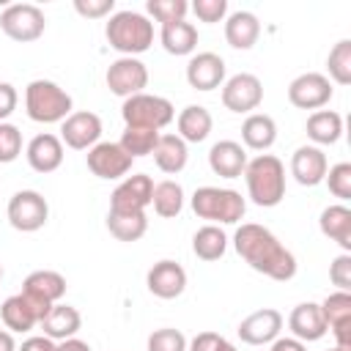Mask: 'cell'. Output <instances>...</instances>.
I'll use <instances>...</instances> for the list:
<instances>
[{
  "instance_id": "cell-23",
  "label": "cell",
  "mask_w": 351,
  "mask_h": 351,
  "mask_svg": "<svg viewBox=\"0 0 351 351\" xmlns=\"http://www.w3.org/2000/svg\"><path fill=\"white\" fill-rule=\"evenodd\" d=\"M208 167L219 178H239L247 167V151L236 140H219L208 151Z\"/></svg>"
},
{
  "instance_id": "cell-16",
  "label": "cell",
  "mask_w": 351,
  "mask_h": 351,
  "mask_svg": "<svg viewBox=\"0 0 351 351\" xmlns=\"http://www.w3.org/2000/svg\"><path fill=\"white\" fill-rule=\"evenodd\" d=\"M321 313L326 321V332H332L335 346L351 351V293L335 291L321 302Z\"/></svg>"
},
{
  "instance_id": "cell-42",
  "label": "cell",
  "mask_w": 351,
  "mask_h": 351,
  "mask_svg": "<svg viewBox=\"0 0 351 351\" xmlns=\"http://www.w3.org/2000/svg\"><path fill=\"white\" fill-rule=\"evenodd\" d=\"M189 8L200 22H208V25L222 22L228 16V0H195L189 3Z\"/></svg>"
},
{
  "instance_id": "cell-50",
  "label": "cell",
  "mask_w": 351,
  "mask_h": 351,
  "mask_svg": "<svg viewBox=\"0 0 351 351\" xmlns=\"http://www.w3.org/2000/svg\"><path fill=\"white\" fill-rule=\"evenodd\" d=\"M0 351H16L14 335H11L8 329H0Z\"/></svg>"
},
{
  "instance_id": "cell-9",
  "label": "cell",
  "mask_w": 351,
  "mask_h": 351,
  "mask_svg": "<svg viewBox=\"0 0 351 351\" xmlns=\"http://www.w3.org/2000/svg\"><path fill=\"white\" fill-rule=\"evenodd\" d=\"M0 27L8 38L14 41H36L44 36V27H47V16L38 5L33 3H14L8 8H3L0 14Z\"/></svg>"
},
{
  "instance_id": "cell-27",
  "label": "cell",
  "mask_w": 351,
  "mask_h": 351,
  "mask_svg": "<svg viewBox=\"0 0 351 351\" xmlns=\"http://www.w3.org/2000/svg\"><path fill=\"white\" fill-rule=\"evenodd\" d=\"M176 126H178V137H181L184 143H203V140L211 134L214 118H211V112H208L203 104H186V107L178 112Z\"/></svg>"
},
{
  "instance_id": "cell-29",
  "label": "cell",
  "mask_w": 351,
  "mask_h": 351,
  "mask_svg": "<svg viewBox=\"0 0 351 351\" xmlns=\"http://www.w3.org/2000/svg\"><path fill=\"white\" fill-rule=\"evenodd\" d=\"M154 162L162 173L167 176H176L186 167V159H189V151H186V143L178 137V134H159L156 140V148H154Z\"/></svg>"
},
{
  "instance_id": "cell-22",
  "label": "cell",
  "mask_w": 351,
  "mask_h": 351,
  "mask_svg": "<svg viewBox=\"0 0 351 351\" xmlns=\"http://www.w3.org/2000/svg\"><path fill=\"white\" fill-rule=\"evenodd\" d=\"M288 329L293 332L296 340L302 343H315L326 335V321H324V313H321V304L318 302H302L291 310L288 315Z\"/></svg>"
},
{
  "instance_id": "cell-41",
  "label": "cell",
  "mask_w": 351,
  "mask_h": 351,
  "mask_svg": "<svg viewBox=\"0 0 351 351\" xmlns=\"http://www.w3.org/2000/svg\"><path fill=\"white\" fill-rule=\"evenodd\" d=\"M22 154V132L14 123H0V165L14 162Z\"/></svg>"
},
{
  "instance_id": "cell-39",
  "label": "cell",
  "mask_w": 351,
  "mask_h": 351,
  "mask_svg": "<svg viewBox=\"0 0 351 351\" xmlns=\"http://www.w3.org/2000/svg\"><path fill=\"white\" fill-rule=\"evenodd\" d=\"M145 348L148 351H186V337H184V332H178L173 326H162L148 335Z\"/></svg>"
},
{
  "instance_id": "cell-7",
  "label": "cell",
  "mask_w": 351,
  "mask_h": 351,
  "mask_svg": "<svg viewBox=\"0 0 351 351\" xmlns=\"http://www.w3.org/2000/svg\"><path fill=\"white\" fill-rule=\"evenodd\" d=\"M30 307L36 310L38 315V324L44 321V315L52 310V304H58L66 293V277L60 271H52V269H38V271H30L22 282V291H19Z\"/></svg>"
},
{
  "instance_id": "cell-2",
  "label": "cell",
  "mask_w": 351,
  "mask_h": 351,
  "mask_svg": "<svg viewBox=\"0 0 351 351\" xmlns=\"http://www.w3.org/2000/svg\"><path fill=\"white\" fill-rule=\"evenodd\" d=\"M247 195L261 208H274L285 197V165L274 154H258L244 167Z\"/></svg>"
},
{
  "instance_id": "cell-36",
  "label": "cell",
  "mask_w": 351,
  "mask_h": 351,
  "mask_svg": "<svg viewBox=\"0 0 351 351\" xmlns=\"http://www.w3.org/2000/svg\"><path fill=\"white\" fill-rule=\"evenodd\" d=\"M159 134H162V132H156V129L126 126L118 143H121V148H123V151H126L132 159H140V156H151V154H154Z\"/></svg>"
},
{
  "instance_id": "cell-15",
  "label": "cell",
  "mask_w": 351,
  "mask_h": 351,
  "mask_svg": "<svg viewBox=\"0 0 351 351\" xmlns=\"http://www.w3.org/2000/svg\"><path fill=\"white\" fill-rule=\"evenodd\" d=\"M101 137V118L90 110H77L60 123V143L74 151H88Z\"/></svg>"
},
{
  "instance_id": "cell-11",
  "label": "cell",
  "mask_w": 351,
  "mask_h": 351,
  "mask_svg": "<svg viewBox=\"0 0 351 351\" xmlns=\"http://www.w3.org/2000/svg\"><path fill=\"white\" fill-rule=\"evenodd\" d=\"M107 88L110 93L121 96V99H129L134 93H143L145 85H148V69L140 58H118L107 66Z\"/></svg>"
},
{
  "instance_id": "cell-53",
  "label": "cell",
  "mask_w": 351,
  "mask_h": 351,
  "mask_svg": "<svg viewBox=\"0 0 351 351\" xmlns=\"http://www.w3.org/2000/svg\"><path fill=\"white\" fill-rule=\"evenodd\" d=\"M0 280H3V266H0Z\"/></svg>"
},
{
  "instance_id": "cell-14",
  "label": "cell",
  "mask_w": 351,
  "mask_h": 351,
  "mask_svg": "<svg viewBox=\"0 0 351 351\" xmlns=\"http://www.w3.org/2000/svg\"><path fill=\"white\" fill-rule=\"evenodd\" d=\"M329 99H332V82L326 80V74L307 71L291 80L288 85V101L299 110H321L324 104H329Z\"/></svg>"
},
{
  "instance_id": "cell-48",
  "label": "cell",
  "mask_w": 351,
  "mask_h": 351,
  "mask_svg": "<svg viewBox=\"0 0 351 351\" xmlns=\"http://www.w3.org/2000/svg\"><path fill=\"white\" fill-rule=\"evenodd\" d=\"M269 351H307V346L296 337H277Z\"/></svg>"
},
{
  "instance_id": "cell-13",
  "label": "cell",
  "mask_w": 351,
  "mask_h": 351,
  "mask_svg": "<svg viewBox=\"0 0 351 351\" xmlns=\"http://www.w3.org/2000/svg\"><path fill=\"white\" fill-rule=\"evenodd\" d=\"M132 162L134 159L121 148V143H96L93 148H88V170L104 181L126 178Z\"/></svg>"
},
{
  "instance_id": "cell-44",
  "label": "cell",
  "mask_w": 351,
  "mask_h": 351,
  "mask_svg": "<svg viewBox=\"0 0 351 351\" xmlns=\"http://www.w3.org/2000/svg\"><path fill=\"white\" fill-rule=\"evenodd\" d=\"M74 11H77L80 16H88V19L112 16L115 0H74Z\"/></svg>"
},
{
  "instance_id": "cell-38",
  "label": "cell",
  "mask_w": 351,
  "mask_h": 351,
  "mask_svg": "<svg viewBox=\"0 0 351 351\" xmlns=\"http://www.w3.org/2000/svg\"><path fill=\"white\" fill-rule=\"evenodd\" d=\"M148 16H154L159 25H170V22H181L189 11L186 0H148L145 3Z\"/></svg>"
},
{
  "instance_id": "cell-52",
  "label": "cell",
  "mask_w": 351,
  "mask_h": 351,
  "mask_svg": "<svg viewBox=\"0 0 351 351\" xmlns=\"http://www.w3.org/2000/svg\"><path fill=\"white\" fill-rule=\"evenodd\" d=\"M326 351H346V348H337V346H332V348H326Z\"/></svg>"
},
{
  "instance_id": "cell-37",
  "label": "cell",
  "mask_w": 351,
  "mask_h": 351,
  "mask_svg": "<svg viewBox=\"0 0 351 351\" xmlns=\"http://www.w3.org/2000/svg\"><path fill=\"white\" fill-rule=\"evenodd\" d=\"M326 69H329V77H326L329 82H337V85H348L351 82V41L348 38H340L329 49Z\"/></svg>"
},
{
  "instance_id": "cell-28",
  "label": "cell",
  "mask_w": 351,
  "mask_h": 351,
  "mask_svg": "<svg viewBox=\"0 0 351 351\" xmlns=\"http://www.w3.org/2000/svg\"><path fill=\"white\" fill-rule=\"evenodd\" d=\"M241 140L252 151H269L277 140V123L266 112H250L241 123Z\"/></svg>"
},
{
  "instance_id": "cell-26",
  "label": "cell",
  "mask_w": 351,
  "mask_h": 351,
  "mask_svg": "<svg viewBox=\"0 0 351 351\" xmlns=\"http://www.w3.org/2000/svg\"><path fill=\"white\" fill-rule=\"evenodd\" d=\"M261 36V22L252 11H233L225 19V41L233 49H252Z\"/></svg>"
},
{
  "instance_id": "cell-17",
  "label": "cell",
  "mask_w": 351,
  "mask_h": 351,
  "mask_svg": "<svg viewBox=\"0 0 351 351\" xmlns=\"http://www.w3.org/2000/svg\"><path fill=\"white\" fill-rule=\"evenodd\" d=\"M145 285H148V291H151L156 299H176V296H181L184 288H186V271H184L181 263L165 258V261H156V263L148 269Z\"/></svg>"
},
{
  "instance_id": "cell-30",
  "label": "cell",
  "mask_w": 351,
  "mask_h": 351,
  "mask_svg": "<svg viewBox=\"0 0 351 351\" xmlns=\"http://www.w3.org/2000/svg\"><path fill=\"white\" fill-rule=\"evenodd\" d=\"M307 137L321 148V145H335L343 137V115L335 110H315L307 118Z\"/></svg>"
},
{
  "instance_id": "cell-24",
  "label": "cell",
  "mask_w": 351,
  "mask_h": 351,
  "mask_svg": "<svg viewBox=\"0 0 351 351\" xmlns=\"http://www.w3.org/2000/svg\"><path fill=\"white\" fill-rule=\"evenodd\" d=\"M38 326L44 329V335H47L49 340H58V343H60V340L77 337V332H80V326H82V315H80L77 307L58 302V304H52V310L44 315V321H41Z\"/></svg>"
},
{
  "instance_id": "cell-6",
  "label": "cell",
  "mask_w": 351,
  "mask_h": 351,
  "mask_svg": "<svg viewBox=\"0 0 351 351\" xmlns=\"http://www.w3.org/2000/svg\"><path fill=\"white\" fill-rule=\"evenodd\" d=\"M121 115L126 126H143V129H165L167 123H173L176 118V107L156 93H134L129 99H123L121 104Z\"/></svg>"
},
{
  "instance_id": "cell-47",
  "label": "cell",
  "mask_w": 351,
  "mask_h": 351,
  "mask_svg": "<svg viewBox=\"0 0 351 351\" xmlns=\"http://www.w3.org/2000/svg\"><path fill=\"white\" fill-rule=\"evenodd\" d=\"M55 340H49L47 335H36V337H27L16 351H55Z\"/></svg>"
},
{
  "instance_id": "cell-25",
  "label": "cell",
  "mask_w": 351,
  "mask_h": 351,
  "mask_svg": "<svg viewBox=\"0 0 351 351\" xmlns=\"http://www.w3.org/2000/svg\"><path fill=\"white\" fill-rule=\"evenodd\" d=\"M318 228L326 239H332L343 252H351V208L343 203L326 206L318 217Z\"/></svg>"
},
{
  "instance_id": "cell-20",
  "label": "cell",
  "mask_w": 351,
  "mask_h": 351,
  "mask_svg": "<svg viewBox=\"0 0 351 351\" xmlns=\"http://www.w3.org/2000/svg\"><path fill=\"white\" fill-rule=\"evenodd\" d=\"M329 162L318 145H299L291 156V176L302 186H318L326 178Z\"/></svg>"
},
{
  "instance_id": "cell-21",
  "label": "cell",
  "mask_w": 351,
  "mask_h": 351,
  "mask_svg": "<svg viewBox=\"0 0 351 351\" xmlns=\"http://www.w3.org/2000/svg\"><path fill=\"white\" fill-rule=\"evenodd\" d=\"M25 156H27V165L36 173H55L63 165V143H60L58 134L41 132L27 143Z\"/></svg>"
},
{
  "instance_id": "cell-35",
  "label": "cell",
  "mask_w": 351,
  "mask_h": 351,
  "mask_svg": "<svg viewBox=\"0 0 351 351\" xmlns=\"http://www.w3.org/2000/svg\"><path fill=\"white\" fill-rule=\"evenodd\" d=\"M228 250V236L219 225H203L192 236V252L200 261H219Z\"/></svg>"
},
{
  "instance_id": "cell-3",
  "label": "cell",
  "mask_w": 351,
  "mask_h": 351,
  "mask_svg": "<svg viewBox=\"0 0 351 351\" xmlns=\"http://www.w3.org/2000/svg\"><path fill=\"white\" fill-rule=\"evenodd\" d=\"M104 36L121 58H137L154 44V22L140 11H115L104 27Z\"/></svg>"
},
{
  "instance_id": "cell-12",
  "label": "cell",
  "mask_w": 351,
  "mask_h": 351,
  "mask_svg": "<svg viewBox=\"0 0 351 351\" xmlns=\"http://www.w3.org/2000/svg\"><path fill=\"white\" fill-rule=\"evenodd\" d=\"M151 195H154V181L145 173H134L126 176L110 195V211H121V214H137L145 211L151 206Z\"/></svg>"
},
{
  "instance_id": "cell-43",
  "label": "cell",
  "mask_w": 351,
  "mask_h": 351,
  "mask_svg": "<svg viewBox=\"0 0 351 351\" xmlns=\"http://www.w3.org/2000/svg\"><path fill=\"white\" fill-rule=\"evenodd\" d=\"M329 280L337 291H351V252H343L329 263Z\"/></svg>"
},
{
  "instance_id": "cell-19",
  "label": "cell",
  "mask_w": 351,
  "mask_h": 351,
  "mask_svg": "<svg viewBox=\"0 0 351 351\" xmlns=\"http://www.w3.org/2000/svg\"><path fill=\"white\" fill-rule=\"evenodd\" d=\"M186 82L195 90H214L225 82V60L217 52H197L186 63Z\"/></svg>"
},
{
  "instance_id": "cell-10",
  "label": "cell",
  "mask_w": 351,
  "mask_h": 351,
  "mask_svg": "<svg viewBox=\"0 0 351 351\" xmlns=\"http://www.w3.org/2000/svg\"><path fill=\"white\" fill-rule=\"evenodd\" d=\"M263 101V82L250 74V71H239L233 77H228L222 82V104L230 112H252L258 110Z\"/></svg>"
},
{
  "instance_id": "cell-34",
  "label": "cell",
  "mask_w": 351,
  "mask_h": 351,
  "mask_svg": "<svg viewBox=\"0 0 351 351\" xmlns=\"http://www.w3.org/2000/svg\"><path fill=\"white\" fill-rule=\"evenodd\" d=\"M107 230L118 241H140L148 230V217H145V211H137V214L107 211Z\"/></svg>"
},
{
  "instance_id": "cell-33",
  "label": "cell",
  "mask_w": 351,
  "mask_h": 351,
  "mask_svg": "<svg viewBox=\"0 0 351 351\" xmlns=\"http://www.w3.org/2000/svg\"><path fill=\"white\" fill-rule=\"evenodd\" d=\"M151 206L162 219H173L181 214L184 208V186L173 178H165L159 184H154V195H151Z\"/></svg>"
},
{
  "instance_id": "cell-31",
  "label": "cell",
  "mask_w": 351,
  "mask_h": 351,
  "mask_svg": "<svg viewBox=\"0 0 351 351\" xmlns=\"http://www.w3.org/2000/svg\"><path fill=\"white\" fill-rule=\"evenodd\" d=\"M159 41L165 47V52L170 55H192L195 47H197V27L186 19L181 22H170V25H162L159 30Z\"/></svg>"
},
{
  "instance_id": "cell-51",
  "label": "cell",
  "mask_w": 351,
  "mask_h": 351,
  "mask_svg": "<svg viewBox=\"0 0 351 351\" xmlns=\"http://www.w3.org/2000/svg\"><path fill=\"white\" fill-rule=\"evenodd\" d=\"M214 351H236V346H233V343H228V340L222 337V340H219V346H217Z\"/></svg>"
},
{
  "instance_id": "cell-32",
  "label": "cell",
  "mask_w": 351,
  "mask_h": 351,
  "mask_svg": "<svg viewBox=\"0 0 351 351\" xmlns=\"http://www.w3.org/2000/svg\"><path fill=\"white\" fill-rule=\"evenodd\" d=\"M0 318L8 332H30L33 326H38V315L22 293H14L0 304Z\"/></svg>"
},
{
  "instance_id": "cell-5",
  "label": "cell",
  "mask_w": 351,
  "mask_h": 351,
  "mask_svg": "<svg viewBox=\"0 0 351 351\" xmlns=\"http://www.w3.org/2000/svg\"><path fill=\"white\" fill-rule=\"evenodd\" d=\"M192 211L208 225H236L247 211V200L228 186H200L192 195Z\"/></svg>"
},
{
  "instance_id": "cell-46",
  "label": "cell",
  "mask_w": 351,
  "mask_h": 351,
  "mask_svg": "<svg viewBox=\"0 0 351 351\" xmlns=\"http://www.w3.org/2000/svg\"><path fill=\"white\" fill-rule=\"evenodd\" d=\"M219 340H222V335H217V332H197L186 343V351H214L219 346Z\"/></svg>"
},
{
  "instance_id": "cell-18",
  "label": "cell",
  "mask_w": 351,
  "mask_h": 351,
  "mask_svg": "<svg viewBox=\"0 0 351 351\" xmlns=\"http://www.w3.org/2000/svg\"><path fill=\"white\" fill-rule=\"evenodd\" d=\"M282 329V313L274 307H263L250 313L241 324H239V337L250 346H263V343H274L277 335Z\"/></svg>"
},
{
  "instance_id": "cell-8",
  "label": "cell",
  "mask_w": 351,
  "mask_h": 351,
  "mask_svg": "<svg viewBox=\"0 0 351 351\" xmlns=\"http://www.w3.org/2000/svg\"><path fill=\"white\" fill-rule=\"evenodd\" d=\"M8 222L14 230H22V233H36L47 225L49 219V203L41 192L36 189H19L14 192V197L8 200Z\"/></svg>"
},
{
  "instance_id": "cell-1",
  "label": "cell",
  "mask_w": 351,
  "mask_h": 351,
  "mask_svg": "<svg viewBox=\"0 0 351 351\" xmlns=\"http://www.w3.org/2000/svg\"><path fill=\"white\" fill-rule=\"evenodd\" d=\"M233 247L236 252L244 258V263H250V269L277 280V282H288L296 274V258L291 250H285L280 244V239L255 222H244L241 228H236L233 233Z\"/></svg>"
},
{
  "instance_id": "cell-4",
  "label": "cell",
  "mask_w": 351,
  "mask_h": 351,
  "mask_svg": "<svg viewBox=\"0 0 351 351\" xmlns=\"http://www.w3.org/2000/svg\"><path fill=\"white\" fill-rule=\"evenodd\" d=\"M25 110L36 123H63L71 115V96L52 80H33L25 88Z\"/></svg>"
},
{
  "instance_id": "cell-49",
  "label": "cell",
  "mask_w": 351,
  "mask_h": 351,
  "mask_svg": "<svg viewBox=\"0 0 351 351\" xmlns=\"http://www.w3.org/2000/svg\"><path fill=\"white\" fill-rule=\"evenodd\" d=\"M55 351H90V346L85 340H80V337H69V340H60L55 346Z\"/></svg>"
},
{
  "instance_id": "cell-45",
  "label": "cell",
  "mask_w": 351,
  "mask_h": 351,
  "mask_svg": "<svg viewBox=\"0 0 351 351\" xmlns=\"http://www.w3.org/2000/svg\"><path fill=\"white\" fill-rule=\"evenodd\" d=\"M16 101H19V93L11 82H0V123H5V118L16 110Z\"/></svg>"
},
{
  "instance_id": "cell-40",
  "label": "cell",
  "mask_w": 351,
  "mask_h": 351,
  "mask_svg": "<svg viewBox=\"0 0 351 351\" xmlns=\"http://www.w3.org/2000/svg\"><path fill=\"white\" fill-rule=\"evenodd\" d=\"M329 184V192L340 200H351V165L348 162H337L326 170V178Z\"/></svg>"
}]
</instances>
